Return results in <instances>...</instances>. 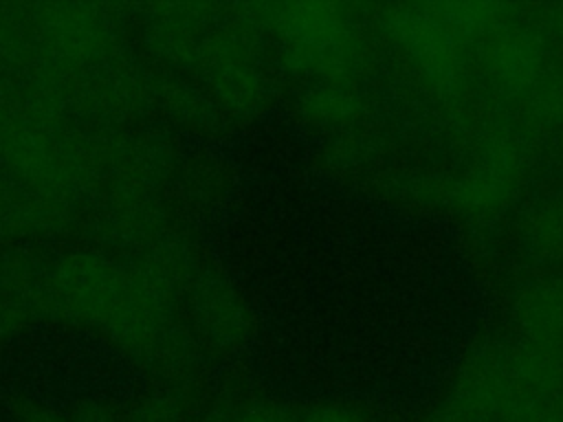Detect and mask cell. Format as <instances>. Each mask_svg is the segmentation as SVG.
<instances>
[{"mask_svg": "<svg viewBox=\"0 0 563 422\" xmlns=\"http://www.w3.org/2000/svg\"><path fill=\"white\" fill-rule=\"evenodd\" d=\"M11 415H13V422H119L103 407L86 409L70 420L66 411H59L33 398H15L11 404Z\"/></svg>", "mask_w": 563, "mask_h": 422, "instance_id": "cell-1", "label": "cell"}]
</instances>
